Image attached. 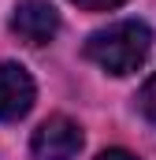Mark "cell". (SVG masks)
<instances>
[{"instance_id":"obj_1","label":"cell","mask_w":156,"mask_h":160,"mask_svg":"<svg viewBox=\"0 0 156 160\" xmlns=\"http://www.w3.org/2000/svg\"><path fill=\"white\" fill-rule=\"evenodd\" d=\"M153 48V30L138 19H123V22H112L108 30H97L93 38L85 41V56L108 71V75H130L145 63Z\"/></svg>"},{"instance_id":"obj_2","label":"cell","mask_w":156,"mask_h":160,"mask_svg":"<svg viewBox=\"0 0 156 160\" xmlns=\"http://www.w3.org/2000/svg\"><path fill=\"white\" fill-rule=\"evenodd\" d=\"M30 149H34L37 160H75L78 149H82V130H78V123L67 119V116H48V119L34 130Z\"/></svg>"},{"instance_id":"obj_3","label":"cell","mask_w":156,"mask_h":160,"mask_svg":"<svg viewBox=\"0 0 156 160\" xmlns=\"http://www.w3.org/2000/svg\"><path fill=\"white\" fill-rule=\"evenodd\" d=\"M11 30H15V38L26 41V45H48L60 34V15L45 0H22L15 8V15H11Z\"/></svg>"},{"instance_id":"obj_4","label":"cell","mask_w":156,"mask_h":160,"mask_svg":"<svg viewBox=\"0 0 156 160\" xmlns=\"http://www.w3.org/2000/svg\"><path fill=\"white\" fill-rule=\"evenodd\" d=\"M34 78L19 63H0V119L15 123L34 108Z\"/></svg>"},{"instance_id":"obj_5","label":"cell","mask_w":156,"mask_h":160,"mask_svg":"<svg viewBox=\"0 0 156 160\" xmlns=\"http://www.w3.org/2000/svg\"><path fill=\"white\" fill-rule=\"evenodd\" d=\"M138 108L145 112V119H153L156 123V75L145 86H141V93H138Z\"/></svg>"},{"instance_id":"obj_6","label":"cell","mask_w":156,"mask_h":160,"mask_svg":"<svg viewBox=\"0 0 156 160\" xmlns=\"http://www.w3.org/2000/svg\"><path fill=\"white\" fill-rule=\"evenodd\" d=\"M71 4L85 8V11H112V8H119V4H123V0H71Z\"/></svg>"},{"instance_id":"obj_7","label":"cell","mask_w":156,"mask_h":160,"mask_svg":"<svg viewBox=\"0 0 156 160\" xmlns=\"http://www.w3.org/2000/svg\"><path fill=\"white\" fill-rule=\"evenodd\" d=\"M97 160H138V157H130L126 149H104V153H100Z\"/></svg>"}]
</instances>
